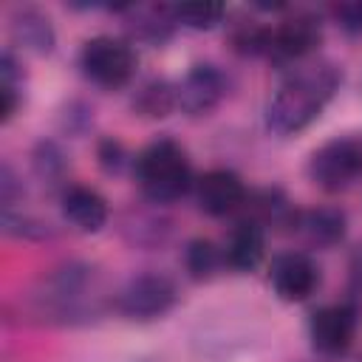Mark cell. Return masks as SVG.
Here are the masks:
<instances>
[{
	"label": "cell",
	"instance_id": "6da1fadb",
	"mask_svg": "<svg viewBox=\"0 0 362 362\" xmlns=\"http://www.w3.org/2000/svg\"><path fill=\"white\" fill-rule=\"evenodd\" d=\"M337 88H339V71L334 65L320 62V65L300 68L272 96L269 127L283 136L308 127L322 113V107L328 105Z\"/></svg>",
	"mask_w": 362,
	"mask_h": 362
},
{
	"label": "cell",
	"instance_id": "7a4b0ae2",
	"mask_svg": "<svg viewBox=\"0 0 362 362\" xmlns=\"http://www.w3.org/2000/svg\"><path fill=\"white\" fill-rule=\"evenodd\" d=\"M136 178L141 192L156 204H170L181 198L192 184V167L181 144L173 139H158L147 144L136 158Z\"/></svg>",
	"mask_w": 362,
	"mask_h": 362
},
{
	"label": "cell",
	"instance_id": "3957f363",
	"mask_svg": "<svg viewBox=\"0 0 362 362\" xmlns=\"http://www.w3.org/2000/svg\"><path fill=\"white\" fill-rule=\"evenodd\" d=\"M82 71L90 82H96L99 88H122L130 82V76L136 74V54L127 42L116 40V37H93L85 42L82 54H79Z\"/></svg>",
	"mask_w": 362,
	"mask_h": 362
},
{
	"label": "cell",
	"instance_id": "277c9868",
	"mask_svg": "<svg viewBox=\"0 0 362 362\" xmlns=\"http://www.w3.org/2000/svg\"><path fill=\"white\" fill-rule=\"evenodd\" d=\"M311 181L325 192H339L362 175V144L354 139H331L314 150L308 161Z\"/></svg>",
	"mask_w": 362,
	"mask_h": 362
},
{
	"label": "cell",
	"instance_id": "5b68a950",
	"mask_svg": "<svg viewBox=\"0 0 362 362\" xmlns=\"http://www.w3.org/2000/svg\"><path fill=\"white\" fill-rule=\"evenodd\" d=\"M173 303H175V286L164 274H141V277H133L122 288V294H119L122 314L139 317V320L158 317Z\"/></svg>",
	"mask_w": 362,
	"mask_h": 362
},
{
	"label": "cell",
	"instance_id": "8992f818",
	"mask_svg": "<svg viewBox=\"0 0 362 362\" xmlns=\"http://www.w3.org/2000/svg\"><path fill=\"white\" fill-rule=\"evenodd\" d=\"M311 342L320 354L325 356H339L351 348L354 342V331H356V311L345 303L339 305H325L320 311H314L311 317Z\"/></svg>",
	"mask_w": 362,
	"mask_h": 362
},
{
	"label": "cell",
	"instance_id": "52a82bcc",
	"mask_svg": "<svg viewBox=\"0 0 362 362\" xmlns=\"http://www.w3.org/2000/svg\"><path fill=\"white\" fill-rule=\"evenodd\" d=\"M226 93V79L215 65H195L175 85V105L189 116L209 113Z\"/></svg>",
	"mask_w": 362,
	"mask_h": 362
},
{
	"label": "cell",
	"instance_id": "ba28073f",
	"mask_svg": "<svg viewBox=\"0 0 362 362\" xmlns=\"http://www.w3.org/2000/svg\"><path fill=\"white\" fill-rule=\"evenodd\" d=\"M269 280L274 286V291L288 300V303H300L305 300L317 283H320V272L317 266L311 263V257L300 255V252H286V255H277L272 260V272H269Z\"/></svg>",
	"mask_w": 362,
	"mask_h": 362
},
{
	"label": "cell",
	"instance_id": "9c48e42d",
	"mask_svg": "<svg viewBox=\"0 0 362 362\" xmlns=\"http://www.w3.org/2000/svg\"><path fill=\"white\" fill-rule=\"evenodd\" d=\"M246 198L243 181L232 170H209L195 181V201L206 215H229Z\"/></svg>",
	"mask_w": 362,
	"mask_h": 362
},
{
	"label": "cell",
	"instance_id": "30bf717a",
	"mask_svg": "<svg viewBox=\"0 0 362 362\" xmlns=\"http://www.w3.org/2000/svg\"><path fill=\"white\" fill-rule=\"evenodd\" d=\"M320 42V20L314 14H294L269 31V51L274 59H300Z\"/></svg>",
	"mask_w": 362,
	"mask_h": 362
},
{
	"label": "cell",
	"instance_id": "8fae6325",
	"mask_svg": "<svg viewBox=\"0 0 362 362\" xmlns=\"http://www.w3.org/2000/svg\"><path fill=\"white\" fill-rule=\"evenodd\" d=\"M62 215L79 232H99L107 221V204L90 187H68L62 195Z\"/></svg>",
	"mask_w": 362,
	"mask_h": 362
},
{
	"label": "cell",
	"instance_id": "7c38bea8",
	"mask_svg": "<svg viewBox=\"0 0 362 362\" xmlns=\"http://www.w3.org/2000/svg\"><path fill=\"white\" fill-rule=\"evenodd\" d=\"M226 260L240 272H249L263 260V229L255 221H243L235 226L226 246Z\"/></svg>",
	"mask_w": 362,
	"mask_h": 362
},
{
	"label": "cell",
	"instance_id": "4fadbf2b",
	"mask_svg": "<svg viewBox=\"0 0 362 362\" xmlns=\"http://www.w3.org/2000/svg\"><path fill=\"white\" fill-rule=\"evenodd\" d=\"M303 226H305L308 240H314L320 246H331L345 235V215L339 209H331V206L311 209L303 218Z\"/></svg>",
	"mask_w": 362,
	"mask_h": 362
},
{
	"label": "cell",
	"instance_id": "5bb4252c",
	"mask_svg": "<svg viewBox=\"0 0 362 362\" xmlns=\"http://www.w3.org/2000/svg\"><path fill=\"white\" fill-rule=\"evenodd\" d=\"M14 34L20 37L23 45H28V48H34V51H51L54 34H51L48 17H42L40 11L25 8V11L14 20Z\"/></svg>",
	"mask_w": 362,
	"mask_h": 362
},
{
	"label": "cell",
	"instance_id": "9a60e30c",
	"mask_svg": "<svg viewBox=\"0 0 362 362\" xmlns=\"http://www.w3.org/2000/svg\"><path fill=\"white\" fill-rule=\"evenodd\" d=\"M136 107L144 116H167L175 107V88L170 82H164V79H153L139 90Z\"/></svg>",
	"mask_w": 362,
	"mask_h": 362
},
{
	"label": "cell",
	"instance_id": "2e32d148",
	"mask_svg": "<svg viewBox=\"0 0 362 362\" xmlns=\"http://www.w3.org/2000/svg\"><path fill=\"white\" fill-rule=\"evenodd\" d=\"M184 263H187V272L195 277V280H204V277H212L218 263H221V252L212 240L206 238H195L189 240L187 252H184Z\"/></svg>",
	"mask_w": 362,
	"mask_h": 362
},
{
	"label": "cell",
	"instance_id": "e0dca14e",
	"mask_svg": "<svg viewBox=\"0 0 362 362\" xmlns=\"http://www.w3.org/2000/svg\"><path fill=\"white\" fill-rule=\"evenodd\" d=\"M173 17L189 28H212L221 23L223 17V6L221 3H178L173 6Z\"/></svg>",
	"mask_w": 362,
	"mask_h": 362
},
{
	"label": "cell",
	"instance_id": "ac0fdd59",
	"mask_svg": "<svg viewBox=\"0 0 362 362\" xmlns=\"http://www.w3.org/2000/svg\"><path fill=\"white\" fill-rule=\"evenodd\" d=\"M331 14L337 20V25L345 34H362V0H345V3H334Z\"/></svg>",
	"mask_w": 362,
	"mask_h": 362
}]
</instances>
